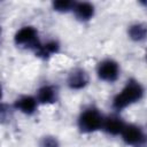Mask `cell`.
<instances>
[{
    "mask_svg": "<svg viewBox=\"0 0 147 147\" xmlns=\"http://www.w3.org/2000/svg\"><path fill=\"white\" fill-rule=\"evenodd\" d=\"M145 95L144 85L134 78H130L122 90L115 94L111 100V107L116 113L123 111L124 109L140 102Z\"/></svg>",
    "mask_w": 147,
    "mask_h": 147,
    "instance_id": "1",
    "label": "cell"
},
{
    "mask_svg": "<svg viewBox=\"0 0 147 147\" xmlns=\"http://www.w3.org/2000/svg\"><path fill=\"white\" fill-rule=\"evenodd\" d=\"M105 116L95 106L85 107L78 115L77 118V127L82 133L90 134L96 131H100L102 127Z\"/></svg>",
    "mask_w": 147,
    "mask_h": 147,
    "instance_id": "2",
    "label": "cell"
},
{
    "mask_svg": "<svg viewBox=\"0 0 147 147\" xmlns=\"http://www.w3.org/2000/svg\"><path fill=\"white\" fill-rule=\"evenodd\" d=\"M39 41L38 30L32 25H24L20 28L14 34V44L20 48L33 51Z\"/></svg>",
    "mask_w": 147,
    "mask_h": 147,
    "instance_id": "3",
    "label": "cell"
},
{
    "mask_svg": "<svg viewBox=\"0 0 147 147\" xmlns=\"http://www.w3.org/2000/svg\"><path fill=\"white\" fill-rule=\"evenodd\" d=\"M95 72L100 80L111 84V83H115L119 78L121 65L116 60L107 57V59L101 60L96 64Z\"/></svg>",
    "mask_w": 147,
    "mask_h": 147,
    "instance_id": "4",
    "label": "cell"
},
{
    "mask_svg": "<svg viewBox=\"0 0 147 147\" xmlns=\"http://www.w3.org/2000/svg\"><path fill=\"white\" fill-rule=\"evenodd\" d=\"M121 138L123 142L130 147H144L146 144L145 130L136 123H126L121 133Z\"/></svg>",
    "mask_w": 147,
    "mask_h": 147,
    "instance_id": "5",
    "label": "cell"
},
{
    "mask_svg": "<svg viewBox=\"0 0 147 147\" xmlns=\"http://www.w3.org/2000/svg\"><path fill=\"white\" fill-rule=\"evenodd\" d=\"M67 86L72 91L84 90L90 83L88 72L84 68H74L67 76Z\"/></svg>",
    "mask_w": 147,
    "mask_h": 147,
    "instance_id": "6",
    "label": "cell"
},
{
    "mask_svg": "<svg viewBox=\"0 0 147 147\" xmlns=\"http://www.w3.org/2000/svg\"><path fill=\"white\" fill-rule=\"evenodd\" d=\"M38 106H39V103L36 99V96L30 95V94L20 95L17 99H15V101L13 103V108L15 110H17L21 114L26 115V116L34 115L38 109Z\"/></svg>",
    "mask_w": 147,
    "mask_h": 147,
    "instance_id": "7",
    "label": "cell"
},
{
    "mask_svg": "<svg viewBox=\"0 0 147 147\" xmlns=\"http://www.w3.org/2000/svg\"><path fill=\"white\" fill-rule=\"evenodd\" d=\"M125 125H126V122L123 119V117L119 116L118 113H115V114L105 116L101 130L109 136L117 137V136H121Z\"/></svg>",
    "mask_w": 147,
    "mask_h": 147,
    "instance_id": "8",
    "label": "cell"
},
{
    "mask_svg": "<svg viewBox=\"0 0 147 147\" xmlns=\"http://www.w3.org/2000/svg\"><path fill=\"white\" fill-rule=\"evenodd\" d=\"M72 13L77 21L82 23L90 22L95 15V7L88 1H75Z\"/></svg>",
    "mask_w": 147,
    "mask_h": 147,
    "instance_id": "9",
    "label": "cell"
},
{
    "mask_svg": "<svg viewBox=\"0 0 147 147\" xmlns=\"http://www.w3.org/2000/svg\"><path fill=\"white\" fill-rule=\"evenodd\" d=\"M60 48H61V45L57 40L49 39L45 42L39 41L37 47L33 49V53L37 57H39L41 60H48L52 56L56 55L60 52Z\"/></svg>",
    "mask_w": 147,
    "mask_h": 147,
    "instance_id": "10",
    "label": "cell"
},
{
    "mask_svg": "<svg viewBox=\"0 0 147 147\" xmlns=\"http://www.w3.org/2000/svg\"><path fill=\"white\" fill-rule=\"evenodd\" d=\"M34 96L39 105H53L59 100V90L52 84H45L37 90Z\"/></svg>",
    "mask_w": 147,
    "mask_h": 147,
    "instance_id": "11",
    "label": "cell"
},
{
    "mask_svg": "<svg viewBox=\"0 0 147 147\" xmlns=\"http://www.w3.org/2000/svg\"><path fill=\"white\" fill-rule=\"evenodd\" d=\"M127 37L134 42H141L147 37V26L142 22H136L127 26Z\"/></svg>",
    "mask_w": 147,
    "mask_h": 147,
    "instance_id": "12",
    "label": "cell"
},
{
    "mask_svg": "<svg viewBox=\"0 0 147 147\" xmlns=\"http://www.w3.org/2000/svg\"><path fill=\"white\" fill-rule=\"evenodd\" d=\"M74 3L75 1H71V0H56L52 2V8L54 11H57V13H62V14L69 13V11H72Z\"/></svg>",
    "mask_w": 147,
    "mask_h": 147,
    "instance_id": "13",
    "label": "cell"
},
{
    "mask_svg": "<svg viewBox=\"0 0 147 147\" xmlns=\"http://www.w3.org/2000/svg\"><path fill=\"white\" fill-rule=\"evenodd\" d=\"M39 147H61V144L57 137L52 136V134H46L40 138Z\"/></svg>",
    "mask_w": 147,
    "mask_h": 147,
    "instance_id": "14",
    "label": "cell"
},
{
    "mask_svg": "<svg viewBox=\"0 0 147 147\" xmlns=\"http://www.w3.org/2000/svg\"><path fill=\"white\" fill-rule=\"evenodd\" d=\"M8 107V106H7ZM6 108V105H1L0 103V121L2 122L3 119H9V117H10V113H9V108H7V109H5Z\"/></svg>",
    "mask_w": 147,
    "mask_h": 147,
    "instance_id": "15",
    "label": "cell"
},
{
    "mask_svg": "<svg viewBox=\"0 0 147 147\" xmlns=\"http://www.w3.org/2000/svg\"><path fill=\"white\" fill-rule=\"evenodd\" d=\"M2 96H3V88H2V85L0 84V103H1V100H2Z\"/></svg>",
    "mask_w": 147,
    "mask_h": 147,
    "instance_id": "16",
    "label": "cell"
},
{
    "mask_svg": "<svg viewBox=\"0 0 147 147\" xmlns=\"http://www.w3.org/2000/svg\"><path fill=\"white\" fill-rule=\"evenodd\" d=\"M0 38H1V26H0Z\"/></svg>",
    "mask_w": 147,
    "mask_h": 147,
    "instance_id": "17",
    "label": "cell"
}]
</instances>
